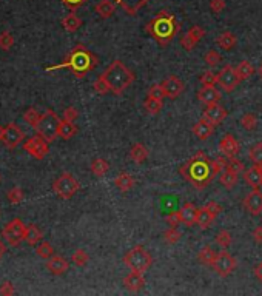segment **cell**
Segmentation results:
<instances>
[{"mask_svg": "<svg viewBox=\"0 0 262 296\" xmlns=\"http://www.w3.org/2000/svg\"><path fill=\"white\" fill-rule=\"evenodd\" d=\"M225 164L227 161L222 158L210 159L204 153H196L181 167L179 171L196 190H204L222 170H225Z\"/></svg>", "mask_w": 262, "mask_h": 296, "instance_id": "cell-1", "label": "cell"}, {"mask_svg": "<svg viewBox=\"0 0 262 296\" xmlns=\"http://www.w3.org/2000/svg\"><path fill=\"white\" fill-rule=\"evenodd\" d=\"M59 127H60L59 116L51 110H46L40 116L39 122L34 127V130L37 131V134L42 136L45 140H48V142H53L59 136Z\"/></svg>", "mask_w": 262, "mask_h": 296, "instance_id": "cell-5", "label": "cell"}, {"mask_svg": "<svg viewBox=\"0 0 262 296\" xmlns=\"http://www.w3.org/2000/svg\"><path fill=\"white\" fill-rule=\"evenodd\" d=\"M94 11L99 14V17L108 19L116 12V3L111 2V0H101V2L94 6Z\"/></svg>", "mask_w": 262, "mask_h": 296, "instance_id": "cell-26", "label": "cell"}, {"mask_svg": "<svg viewBox=\"0 0 262 296\" xmlns=\"http://www.w3.org/2000/svg\"><path fill=\"white\" fill-rule=\"evenodd\" d=\"M236 265H238V262H236V259L233 258V256L227 252H219L216 254L215 258V262H213V267L215 272L219 275V276H228L230 273H233V270L236 268Z\"/></svg>", "mask_w": 262, "mask_h": 296, "instance_id": "cell-9", "label": "cell"}, {"mask_svg": "<svg viewBox=\"0 0 262 296\" xmlns=\"http://www.w3.org/2000/svg\"><path fill=\"white\" fill-rule=\"evenodd\" d=\"M3 128H5V127H2V125H0V142H2V136H3Z\"/></svg>", "mask_w": 262, "mask_h": 296, "instance_id": "cell-60", "label": "cell"}, {"mask_svg": "<svg viewBox=\"0 0 262 296\" xmlns=\"http://www.w3.org/2000/svg\"><path fill=\"white\" fill-rule=\"evenodd\" d=\"M167 224H168L170 227H178L179 224H182V222H181V217H179V213H178V211H171V213L167 216Z\"/></svg>", "mask_w": 262, "mask_h": 296, "instance_id": "cell-54", "label": "cell"}, {"mask_svg": "<svg viewBox=\"0 0 262 296\" xmlns=\"http://www.w3.org/2000/svg\"><path fill=\"white\" fill-rule=\"evenodd\" d=\"M43 235L42 231L37 228L36 225H28L27 227V233H25V241H27L30 246H37L42 241Z\"/></svg>", "mask_w": 262, "mask_h": 296, "instance_id": "cell-32", "label": "cell"}, {"mask_svg": "<svg viewBox=\"0 0 262 296\" xmlns=\"http://www.w3.org/2000/svg\"><path fill=\"white\" fill-rule=\"evenodd\" d=\"M236 73H238V77L241 81H247L248 77H252L253 76V73H255V68H253V65L250 62H247V60H242L238 67H236Z\"/></svg>", "mask_w": 262, "mask_h": 296, "instance_id": "cell-35", "label": "cell"}, {"mask_svg": "<svg viewBox=\"0 0 262 296\" xmlns=\"http://www.w3.org/2000/svg\"><path fill=\"white\" fill-rule=\"evenodd\" d=\"M231 233L228 230H221L219 233L216 235V244L221 249H228L231 244Z\"/></svg>", "mask_w": 262, "mask_h": 296, "instance_id": "cell-39", "label": "cell"}, {"mask_svg": "<svg viewBox=\"0 0 262 296\" xmlns=\"http://www.w3.org/2000/svg\"><path fill=\"white\" fill-rule=\"evenodd\" d=\"M68 267H70V264H68V261L64 258V256L53 254L51 258L46 259V268L53 275H64L68 270Z\"/></svg>", "mask_w": 262, "mask_h": 296, "instance_id": "cell-19", "label": "cell"}, {"mask_svg": "<svg viewBox=\"0 0 262 296\" xmlns=\"http://www.w3.org/2000/svg\"><path fill=\"white\" fill-rule=\"evenodd\" d=\"M216 252L211 249V247H204L201 252H199V256H197V259H199V262L201 264H204V265H213V262H215V258H216Z\"/></svg>", "mask_w": 262, "mask_h": 296, "instance_id": "cell-34", "label": "cell"}, {"mask_svg": "<svg viewBox=\"0 0 262 296\" xmlns=\"http://www.w3.org/2000/svg\"><path fill=\"white\" fill-rule=\"evenodd\" d=\"M219 150L224 156L227 158H234L236 154L241 151V145L238 142V139H236L233 134H225L219 142Z\"/></svg>", "mask_w": 262, "mask_h": 296, "instance_id": "cell-16", "label": "cell"}, {"mask_svg": "<svg viewBox=\"0 0 262 296\" xmlns=\"http://www.w3.org/2000/svg\"><path fill=\"white\" fill-rule=\"evenodd\" d=\"M0 295H14V287H12L11 282H5V284L0 287Z\"/></svg>", "mask_w": 262, "mask_h": 296, "instance_id": "cell-56", "label": "cell"}, {"mask_svg": "<svg viewBox=\"0 0 262 296\" xmlns=\"http://www.w3.org/2000/svg\"><path fill=\"white\" fill-rule=\"evenodd\" d=\"M259 76H261V77H262V67H261V68H259Z\"/></svg>", "mask_w": 262, "mask_h": 296, "instance_id": "cell-61", "label": "cell"}, {"mask_svg": "<svg viewBox=\"0 0 262 296\" xmlns=\"http://www.w3.org/2000/svg\"><path fill=\"white\" fill-rule=\"evenodd\" d=\"M205 207L211 211V213H213L215 216H218V214H221V211H222V207H221V205L218 204V202H215V201H211V202H208L207 205H205Z\"/></svg>", "mask_w": 262, "mask_h": 296, "instance_id": "cell-55", "label": "cell"}, {"mask_svg": "<svg viewBox=\"0 0 262 296\" xmlns=\"http://www.w3.org/2000/svg\"><path fill=\"white\" fill-rule=\"evenodd\" d=\"M148 2L150 0H114V3L119 5L130 16L137 14V11L142 9Z\"/></svg>", "mask_w": 262, "mask_h": 296, "instance_id": "cell-22", "label": "cell"}, {"mask_svg": "<svg viewBox=\"0 0 262 296\" xmlns=\"http://www.w3.org/2000/svg\"><path fill=\"white\" fill-rule=\"evenodd\" d=\"M114 185L119 188V191L127 193V191H130V190L134 187V179L131 177V174H128V173H125V171H122V173H119L117 177L114 179Z\"/></svg>", "mask_w": 262, "mask_h": 296, "instance_id": "cell-27", "label": "cell"}, {"mask_svg": "<svg viewBox=\"0 0 262 296\" xmlns=\"http://www.w3.org/2000/svg\"><path fill=\"white\" fill-rule=\"evenodd\" d=\"M48 140H45L42 136H34V137H30L27 142L23 144V148L27 150L33 158H36V159H43L46 154H48V151H49V147H48Z\"/></svg>", "mask_w": 262, "mask_h": 296, "instance_id": "cell-11", "label": "cell"}, {"mask_svg": "<svg viewBox=\"0 0 262 296\" xmlns=\"http://www.w3.org/2000/svg\"><path fill=\"white\" fill-rule=\"evenodd\" d=\"M244 209L252 216H259L262 213V193L259 188H255L252 193H248L244 199Z\"/></svg>", "mask_w": 262, "mask_h": 296, "instance_id": "cell-13", "label": "cell"}, {"mask_svg": "<svg viewBox=\"0 0 262 296\" xmlns=\"http://www.w3.org/2000/svg\"><path fill=\"white\" fill-rule=\"evenodd\" d=\"M40 116L42 114H39L34 108H28L27 111L23 113V119H25V122L30 124L31 127H36L37 122H39V119H40Z\"/></svg>", "mask_w": 262, "mask_h": 296, "instance_id": "cell-44", "label": "cell"}, {"mask_svg": "<svg viewBox=\"0 0 262 296\" xmlns=\"http://www.w3.org/2000/svg\"><path fill=\"white\" fill-rule=\"evenodd\" d=\"M6 198H8V201L11 202V204H20L22 201H23V191L19 188V187H12L9 191H8V195H6Z\"/></svg>", "mask_w": 262, "mask_h": 296, "instance_id": "cell-47", "label": "cell"}, {"mask_svg": "<svg viewBox=\"0 0 262 296\" xmlns=\"http://www.w3.org/2000/svg\"><path fill=\"white\" fill-rule=\"evenodd\" d=\"M213 133H215V124H211L207 119H201L193 125V134L201 140H207Z\"/></svg>", "mask_w": 262, "mask_h": 296, "instance_id": "cell-18", "label": "cell"}, {"mask_svg": "<svg viewBox=\"0 0 262 296\" xmlns=\"http://www.w3.org/2000/svg\"><path fill=\"white\" fill-rule=\"evenodd\" d=\"M97 65V57L91 53L88 48H85L83 45H77L74 48L68 59L60 63L57 67H53L49 70H54V68H70L74 74L77 77H83L86 73H90L96 68Z\"/></svg>", "mask_w": 262, "mask_h": 296, "instance_id": "cell-4", "label": "cell"}, {"mask_svg": "<svg viewBox=\"0 0 262 296\" xmlns=\"http://www.w3.org/2000/svg\"><path fill=\"white\" fill-rule=\"evenodd\" d=\"M108 170H110V165H108V162H107L105 159H102V158L94 159V161L91 162V171H93V174L97 176V177H102Z\"/></svg>", "mask_w": 262, "mask_h": 296, "instance_id": "cell-36", "label": "cell"}, {"mask_svg": "<svg viewBox=\"0 0 262 296\" xmlns=\"http://www.w3.org/2000/svg\"><path fill=\"white\" fill-rule=\"evenodd\" d=\"M123 286H125L130 292H139L145 286V279L141 272H131L128 276L123 279Z\"/></svg>", "mask_w": 262, "mask_h": 296, "instance_id": "cell-25", "label": "cell"}, {"mask_svg": "<svg viewBox=\"0 0 262 296\" xmlns=\"http://www.w3.org/2000/svg\"><path fill=\"white\" fill-rule=\"evenodd\" d=\"M250 159L255 165L262 167V144H256L250 150Z\"/></svg>", "mask_w": 262, "mask_h": 296, "instance_id": "cell-48", "label": "cell"}, {"mask_svg": "<svg viewBox=\"0 0 262 296\" xmlns=\"http://www.w3.org/2000/svg\"><path fill=\"white\" fill-rule=\"evenodd\" d=\"M54 193L62 199H71L79 190V182L70 173H62L53 184Z\"/></svg>", "mask_w": 262, "mask_h": 296, "instance_id": "cell-7", "label": "cell"}, {"mask_svg": "<svg viewBox=\"0 0 262 296\" xmlns=\"http://www.w3.org/2000/svg\"><path fill=\"white\" fill-rule=\"evenodd\" d=\"M164 239L168 244H176L181 239V233L176 230V227H171L170 230H167L165 233H164Z\"/></svg>", "mask_w": 262, "mask_h": 296, "instance_id": "cell-50", "label": "cell"}, {"mask_svg": "<svg viewBox=\"0 0 262 296\" xmlns=\"http://www.w3.org/2000/svg\"><path fill=\"white\" fill-rule=\"evenodd\" d=\"M145 30L159 45L165 46L179 33V23L173 14H168L167 11H160L153 20L147 23Z\"/></svg>", "mask_w": 262, "mask_h": 296, "instance_id": "cell-2", "label": "cell"}, {"mask_svg": "<svg viewBox=\"0 0 262 296\" xmlns=\"http://www.w3.org/2000/svg\"><path fill=\"white\" fill-rule=\"evenodd\" d=\"M210 9L215 14H219V12L225 9V0H210Z\"/></svg>", "mask_w": 262, "mask_h": 296, "instance_id": "cell-51", "label": "cell"}, {"mask_svg": "<svg viewBox=\"0 0 262 296\" xmlns=\"http://www.w3.org/2000/svg\"><path fill=\"white\" fill-rule=\"evenodd\" d=\"M204 36H205V30L202 27H199V25H194L193 28L188 30V33L182 36L181 45H182L184 49L191 51L196 46V43L201 41V39H204Z\"/></svg>", "mask_w": 262, "mask_h": 296, "instance_id": "cell-14", "label": "cell"}, {"mask_svg": "<svg viewBox=\"0 0 262 296\" xmlns=\"http://www.w3.org/2000/svg\"><path fill=\"white\" fill-rule=\"evenodd\" d=\"M204 60H205V63L208 67H218L219 63H221V54L218 53V51H215V49H210L208 53L205 54V57H204Z\"/></svg>", "mask_w": 262, "mask_h": 296, "instance_id": "cell-46", "label": "cell"}, {"mask_svg": "<svg viewBox=\"0 0 262 296\" xmlns=\"http://www.w3.org/2000/svg\"><path fill=\"white\" fill-rule=\"evenodd\" d=\"M62 27H64V30L68 33H76L82 27V20H80V17L74 14V12H71V14L62 19Z\"/></svg>", "mask_w": 262, "mask_h": 296, "instance_id": "cell-28", "label": "cell"}, {"mask_svg": "<svg viewBox=\"0 0 262 296\" xmlns=\"http://www.w3.org/2000/svg\"><path fill=\"white\" fill-rule=\"evenodd\" d=\"M79 118V111L74 108V107H70L64 111V119L65 121H70V122H74Z\"/></svg>", "mask_w": 262, "mask_h": 296, "instance_id": "cell-52", "label": "cell"}, {"mask_svg": "<svg viewBox=\"0 0 262 296\" xmlns=\"http://www.w3.org/2000/svg\"><path fill=\"white\" fill-rule=\"evenodd\" d=\"M99 77L105 82L108 91L113 94H122L136 79L133 71H130L120 60H113V63H110L108 68Z\"/></svg>", "mask_w": 262, "mask_h": 296, "instance_id": "cell-3", "label": "cell"}, {"mask_svg": "<svg viewBox=\"0 0 262 296\" xmlns=\"http://www.w3.org/2000/svg\"><path fill=\"white\" fill-rule=\"evenodd\" d=\"M148 97H153V99H157V100H162L165 97V91L164 88H162V84H154L148 88Z\"/></svg>", "mask_w": 262, "mask_h": 296, "instance_id": "cell-43", "label": "cell"}, {"mask_svg": "<svg viewBox=\"0 0 262 296\" xmlns=\"http://www.w3.org/2000/svg\"><path fill=\"white\" fill-rule=\"evenodd\" d=\"M71 261L74 262V265H77V267H83V265H86V262L90 261V256L86 254V252H85V250L79 249V250H76V252L73 253V256H71Z\"/></svg>", "mask_w": 262, "mask_h": 296, "instance_id": "cell-41", "label": "cell"}, {"mask_svg": "<svg viewBox=\"0 0 262 296\" xmlns=\"http://www.w3.org/2000/svg\"><path fill=\"white\" fill-rule=\"evenodd\" d=\"M12 45H14V37H12L11 33H8V31L0 33V48L8 51L12 48Z\"/></svg>", "mask_w": 262, "mask_h": 296, "instance_id": "cell-45", "label": "cell"}, {"mask_svg": "<svg viewBox=\"0 0 262 296\" xmlns=\"http://www.w3.org/2000/svg\"><path fill=\"white\" fill-rule=\"evenodd\" d=\"M244 179H245V182L253 188L262 187V167L255 165V167H252V169L245 170Z\"/></svg>", "mask_w": 262, "mask_h": 296, "instance_id": "cell-23", "label": "cell"}, {"mask_svg": "<svg viewBox=\"0 0 262 296\" xmlns=\"http://www.w3.org/2000/svg\"><path fill=\"white\" fill-rule=\"evenodd\" d=\"M162 88H164L165 96L170 99H176L184 91V84L178 76H168L167 79L162 82Z\"/></svg>", "mask_w": 262, "mask_h": 296, "instance_id": "cell-15", "label": "cell"}, {"mask_svg": "<svg viewBox=\"0 0 262 296\" xmlns=\"http://www.w3.org/2000/svg\"><path fill=\"white\" fill-rule=\"evenodd\" d=\"M252 236H253V239H255L256 244H262V225H258V227L253 230Z\"/></svg>", "mask_w": 262, "mask_h": 296, "instance_id": "cell-57", "label": "cell"}, {"mask_svg": "<svg viewBox=\"0 0 262 296\" xmlns=\"http://www.w3.org/2000/svg\"><path fill=\"white\" fill-rule=\"evenodd\" d=\"M239 82L241 79L238 77L236 68H233L231 65H225L218 73V84L224 88V91L231 93L233 89L239 85Z\"/></svg>", "mask_w": 262, "mask_h": 296, "instance_id": "cell-10", "label": "cell"}, {"mask_svg": "<svg viewBox=\"0 0 262 296\" xmlns=\"http://www.w3.org/2000/svg\"><path fill=\"white\" fill-rule=\"evenodd\" d=\"M197 99L205 105H213V104H218V102H219L221 93L218 91L215 86H204V88L199 89Z\"/></svg>", "mask_w": 262, "mask_h": 296, "instance_id": "cell-21", "label": "cell"}, {"mask_svg": "<svg viewBox=\"0 0 262 296\" xmlns=\"http://www.w3.org/2000/svg\"><path fill=\"white\" fill-rule=\"evenodd\" d=\"M227 110L221 107L219 104H213V105H207V108L204 110V119L210 121L211 124H221L224 119L227 118Z\"/></svg>", "mask_w": 262, "mask_h": 296, "instance_id": "cell-17", "label": "cell"}, {"mask_svg": "<svg viewBox=\"0 0 262 296\" xmlns=\"http://www.w3.org/2000/svg\"><path fill=\"white\" fill-rule=\"evenodd\" d=\"M85 2H88V0H62V3H64L67 8H70L71 11L80 8Z\"/></svg>", "mask_w": 262, "mask_h": 296, "instance_id": "cell-53", "label": "cell"}, {"mask_svg": "<svg viewBox=\"0 0 262 296\" xmlns=\"http://www.w3.org/2000/svg\"><path fill=\"white\" fill-rule=\"evenodd\" d=\"M25 134L23 131L20 130V128L11 122L8 124L5 128H3V136H2V142L5 144V147H8L9 150L16 148L22 140H23Z\"/></svg>", "mask_w": 262, "mask_h": 296, "instance_id": "cell-12", "label": "cell"}, {"mask_svg": "<svg viewBox=\"0 0 262 296\" xmlns=\"http://www.w3.org/2000/svg\"><path fill=\"white\" fill-rule=\"evenodd\" d=\"M5 252H6V247H5V244L2 242V239H0V259H2V256L5 254Z\"/></svg>", "mask_w": 262, "mask_h": 296, "instance_id": "cell-59", "label": "cell"}, {"mask_svg": "<svg viewBox=\"0 0 262 296\" xmlns=\"http://www.w3.org/2000/svg\"><path fill=\"white\" fill-rule=\"evenodd\" d=\"M199 81H201V84H202L204 86H215V85L218 84V74L213 73L211 70L204 71V73L201 74V77H199Z\"/></svg>", "mask_w": 262, "mask_h": 296, "instance_id": "cell-42", "label": "cell"}, {"mask_svg": "<svg viewBox=\"0 0 262 296\" xmlns=\"http://www.w3.org/2000/svg\"><path fill=\"white\" fill-rule=\"evenodd\" d=\"M215 219H216V216L204 205V207H201L197 210L196 225H199V228H201V230H207V228H210L211 225H213Z\"/></svg>", "mask_w": 262, "mask_h": 296, "instance_id": "cell-24", "label": "cell"}, {"mask_svg": "<svg viewBox=\"0 0 262 296\" xmlns=\"http://www.w3.org/2000/svg\"><path fill=\"white\" fill-rule=\"evenodd\" d=\"M25 233H27V225L20 219H12L2 228V236L9 246H19L22 241H25Z\"/></svg>", "mask_w": 262, "mask_h": 296, "instance_id": "cell-8", "label": "cell"}, {"mask_svg": "<svg viewBox=\"0 0 262 296\" xmlns=\"http://www.w3.org/2000/svg\"><path fill=\"white\" fill-rule=\"evenodd\" d=\"M77 134V127L74 125V122H70V121H60V127H59V137L62 139H71L73 136Z\"/></svg>", "mask_w": 262, "mask_h": 296, "instance_id": "cell-30", "label": "cell"}, {"mask_svg": "<svg viewBox=\"0 0 262 296\" xmlns=\"http://www.w3.org/2000/svg\"><path fill=\"white\" fill-rule=\"evenodd\" d=\"M255 276H256V279H258V281H261V282H262V262H261V264H258V265L255 267Z\"/></svg>", "mask_w": 262, "mask_h": 296, "instance_id": "cell-58", "label": "cell"}, {"mask_svg": "<svg viewBox=\"0 0 262 296\" xmlns=\"http://www.w3.org/2000/svg\"><path fill=\"white\" fill-rule=\"evenodd\" d=\"M123 262L128 268H131V272H147V270L151 267L153 264V258L144 247L137 246L133 247L125 256H123Z\"/></svg>", "mask_w": 262, "mask_h": 296, "instance_id": "cell-6", "label": "cell"}, {"mask_svg": "<svg viewBox=\"0 0 262 296\" xmlns=\"http://www.w3.org/2000/svg\"><path fill=\"white\" fill-rule=\"evenodd\" d=\"M241 125L245 128V130L252 131V130H255L256 125H258V118L253 113H245L241 118Z\"/></svg>", "mask_w": 262, "mask_h": 296, "instance_id": "cell-40", "label": "cell"}, {"mask_svg": "<svg viewBox=\"0 0 262 296\" xmlns=\"http://www.w3.org/2000/svg\"><path fill=\"white\" fill-rule=\"evenodd\" d=\"M130 158L136 164H142L148 158V150L144 144H134L130 150Z\"/></svg>", "mask_w": 262, "mask_h": 296, "instance_id": "cell-31", "label": "cell"}, {"mask_svg": "<svg viewBox=\"0 0 262 296\" xmlns=\"http://www.w3.org/2000/svg\"><path fill=\"white\" fill-rule=\"evenodd\" d=\"M162 107H164V104H162V100H157V99H153V97H148V96H147V99H145V102H144V108H145V111L150 113V114H157V113L162 110Z\"/></svg>", "mask_w": 262, "mask_h": 296, "instance_id": "cell-38", "label": "cell"}, {"mask_svg": "<svg viewBox=\"0 0 262 296\" xmlns=\"http://www.w3.org/2000/svg\"><path fill=\"white\" fill-rule=\"evenodd\" d=\"M197 210L196 205L191 202H187L181 210H178L179 217H181V222L185 224L187 227H191L196 224V217H197Z\"/></svg>", "mask_w": 262, "mask_h": 296, "instance_id": "cell-20", "label": "cell"}, {"mask_svg": "<svg viewBox=\"0 0 262 296\" xmlns=\"http://www.w3.org/2000/svg\"><path fill=\"white\" fill-rule=\"evenodd\" d=\"M36 252H37V254L40 256L42 259H49L51 256L54 254V249H53V246L49 244L48 241H40L39 244H37V247H36Z\"/></svg>", "mask_w": 262, "mask_h": 296, "instance_id": "cell-37", "label": "cell"}, {"mask_svg": "<svg viewBox=\"0 0 262 296\" xmlns=\"http://www.w3.org/2000/svg\"><path fill=\"white\" fill-rule=\"evenodd\" d=\"M225 170H230L236 174H241L244 171V164L239 159L230 158V161H227V164H225Z\"/></svg>", "mask_w": 262, "mask_h": 296, "instance_id": "cell-49", "label": "cell"}, {"mask_svg": "<svg viewBox=\"0 0 262 296\" xmlns=\"http://www.w3.org/2000/svg\"><path fill=\"white\" fill-rule=\"evenodd\" d=\"M216 43L221 49H231L236 43H238V39H236V36L230 31H225L218 36L216 39Z\"/></svg>", "mask_w": 262, "mask_h": 296, "instance_id": "cell-29", "label": "cell"}, {"mask_svg": "<svg viewBox=\"0 0 262 296\" xmlns=\"http://www.w3.org/2000/svg\"><path fill=\"white\" fill-rule=\"evenodd\" d=\"M219 181H221V184L224 187L230 190V188H233L236 184H238V174L230 171V170H222L219 173Z\"/></svg>", "mask_w": 262, "mask_h": 296, "instance_id": "cell-33", "label": "cell"}]
</instances>
